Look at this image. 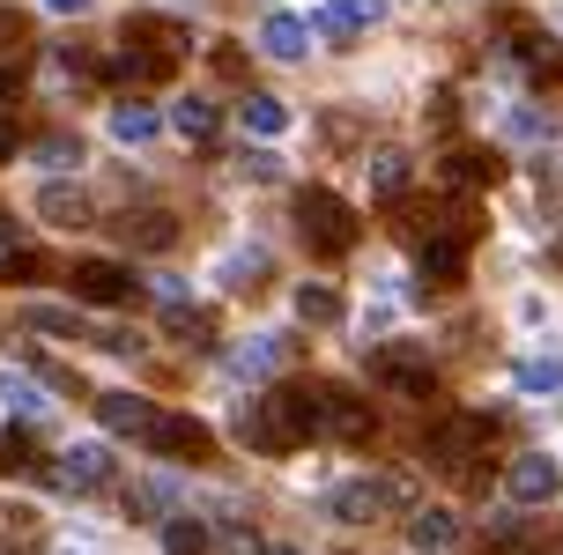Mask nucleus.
Segmentation results:
<instances>
[{
  "instance_id": "f257e3e1",
  "label": "nucleus",
  "mask_w": 563,
  "mask_h": 555,
  "mask_svg": "<svg viewBox=\"0 0 563 555\" xmlns=\"http://www.w3.org/2000/svg\"><path fill=\"white\" fill-rule=\"evenodd\" d=\"M297 237H305L319 259H341V252H356V208L327 186H305L297 193Z\"/></svg>"
},
{
  "instance_id": "f03ea898",
  "label": "nucleus",
  "mask_w": 563,
  "mask_h": 555,
  "mask_svg": "<svg viewBox=\"0 0 563 555\" xmlns=\"http://www.w3.org/2000/svg\"><path fill=\"white\" fill-rule=\"evenodd\" d=\"M416 497L400 474H378V481H349V489H334V519H349V526H364V519H378V511H400V503Z\"/></svg>"
},
{
  "instance_id": "7ed1b4c3",
  "label": "nucleus",
  "mask_w": 563,
  "mask_h": 555,
  "mask_svg": "<svg viewBox=\"0 0 563 555\" xmlns=\"http://www.w3.org/2000/svg\"><path fill=\"white\" fill-rule=\"evenodd\" d=\"M371 378L386 392H400V400H438V370H430L416 348H378V356H371Z\"/></svg>"
},
{
  "instance_id": "20e7f679",
  "label": "nucleus",
  "mask_w": 563,
  "mask_h": 555,
  "mask_svg": "<svg viewBox=\"0 0 563 555\" xmlns=\"http://www.w3.org/2000/svg\"><path fill=\"white\" fill-rule=\"evenodd\" d=\"M75 304H134V267H119V259H75Z\"/></svg>"
},
{
  "instance_id": "39448f33",
  "label": "nucleus",
  "mask_w": 563,
  "mask_h": 555,
  "mask_svg": "<svg viewBox=\"0 0 563 555\" xmlns=\"http://www.w3.org/2000/svg\"><path fill=\"white\" fill-rule=\"evenodd\" d=\"M327 400H334V386H311V378H297V386H275V408L282 422H289V437H327Z\"/></svg>"
},
{
  "instance_id": "423d86ee",
  "label": "nucleus",
  "mask_w": 563,
  "mask_h": 555,
  "mask_svg": "<svg viewBox=\"0 0 563 555\" xmlns=\"http://www.w3.org/2000/svg\"><path fill=\"white\" fill-rule=\"evenodd\" d=\"M482 437H489V422L482 415H452L430 430V467H445V474H467V459L482 452Z\"/></svg>"
},
{
  "instance_id": "0eeeda50",
  "label": "nucleus",
  "mask_w": 563,
  "mask_h": 555,
  "mask_svg": "<svg viewBox=\"0 0 563 555\" xmlns=\"http://www.w3.org/2000/svg\"><path fill=\"white\" fill-rule=\"evenodd\" d=\"M148 452H164V459H208V452H216V430L194 422V415H156Z\"/></svg>"
},
{
  "instance_id": "6e6552de",
  "label": "nucleus",
  "mask_w": 563,
  "mask_h": 555,
  "mask_svg": "<svg viewBox=\"0 0 563 555\" xmlns=\"http://www.w3.org/2000/svg\"><path fill=\"white\" fill-rule=\"evenodd\" d=\"M505 489H511V503H556L563 474H556V459H541V452H519V459L505 467Z\"/></svg>"
},
{
  "instance_id": "1a4fd4ad",
  "label": "nucleus",
  "mask_w": 563,
  "mask_h": 555,
  "mask_svg": "<svg viewBox=\"0 0 563 555\" xmlns=\"http://www.w3.org/2000/svg\"><path fill=\"white\" fill-rule=\"evenodd\" d=\"M97 415H104V430H119V437H141L148 444V430H156V400H141V392H97Z\"/></svg>"
},
{
  "instance_id": "9d476101",
  "label": "nucleus",
  "mask_w": 563,
  "mask_h": 555,
  "mask_svg": "<svg viewBox=\"0 0 563 555\" xmlns=\"http://www.w3.org/2000/svg\"><path fill=\"white\" fill-rule=\"evenodd\" d=\"M238 437L253 444V452H289V422H282V408H275V392H267V400H253V408H245V415H238Z\"/></svg>"
},
{
  "instance_id": "9b49d317",
  "label": "nucleus",
  "mask_w": 563,
  "mask_h": 555,
  "mask_svg": "<svg viewBox=\"0 0 563 555\" xmlns=\"http://www.w3.org/2000/svg\"><path fill=\"white\" fill-rule=\"evenodd\" d=\"M119 245L164 252V245H178V222H170L164 208H126V215H119Z\"/></svg>"
},
{
  "instance_id": "f8f14e48",
  "label": "nucleus",
  "mask_w": 563,
  "mask_h": 555,
  "mask_svg": "<svg viewBox=\"0 0 563 555\" xmlns=\"http://www.w3.org/2000/svg\"><path fill=\"white\" fill-rule=\"evenodd\" d=\"M59 481H67V489H104V481H112V452H104V444H75V452L59 459Z\"/></svg>"
},
{
  "instance_id": "ddd939ff",
  "label": "nucleus",
  "mask_w": 563,
  "mask_h": 555,
  "mask_svg": "<svg viewBox=\"0 0 563 555\" xmlns=\"http://www.w3.org/2000/svg\"><path fill=\"white\" fill-rule=\"evenodd\" d=\"M378 15H386V0H327V8H319V30H327V37H356V30H371Z\"/></svg>"
},
{
  "instance_id": "4468645a",
  "label": "nucleus",
  "mask_w": 563,
  "mask_h": 555,
  "mask_svg": "<svg viewBox=\"0 0 563 555\" xmlns=\"http://www.w3.org/2000/svg\"><path fill=\"white\" fill-rule=\"evenodd\" d=\"M327 437L364 444V437H371V400H356V392H334V400H327Z\"/></svg>"
},
{
  "instance_id": "2eb2a0df",
  "label": "nucleus",
  "mask_w": 563,
  "mask_h": 555,
  "mask_svg": "<svg viewBox=\"0 0 563 555\" xmlns=\"http://www.w3.org/2000/svg\"><path fill=\"white\" fill-rule=\"evenodd\" d=\"M408 541H416L422 555H452L460 548V526H452V511H416V519H408Z\"/></svg>"
},
{
  "instance_id": "dca6fc26",
  "label": "nucleus",
  "mask_w": 563,
  "mask_h": 555,
  "mask_svg": "<svg viewBox=\"0 0 563 555\" xmlns=\"http://www.w3.org/2000/svg\"><path fill=\"white\" fill-rule=\"evenodd\" d=\"M170 126H178L186 141H216V126H223V111L208 104V97H178V104H170Z\"/></svg>"
},
{
  "instance_id": "f3484780",
  "label": "nucleus",
  "mask_w": 563,
  "mask_h": 555,
  "mask_svg": "<svg viewBox=\"0 0 563 555\" xmlns=\"http://www.w3.org/2000/svg\"><path fill=\"white\" fill-rule=\"evenodd\" d=\"M260 45L275 59H305V45H311V23H297V15H267V30H260Z\"/></svg>"
},
{
  "instance_id": "a211bd4d",
  "label": "nucleus",
  "mask_w": 563,
  "mask_h": 555,
  "mask_svg": "<svg viewBox=\"0 0 563 555\" xmlns=\"http://www.w3.org/2000/svg\"><path fill=\"white\" fill-rule=\"evenodd\" d=\"M37 215L59 222V230H89V200L67 193V186H45V193H37Z\"/></svg>"
},
{
  "instance_id": "6ab92c4d",
  "label": "nucleus",
  "mask_w": 563,
  "mask_h": 555,
  "mask_svg": "<svg viewBox=\"0 0 563 555\" xmlns=\"http://www.w3.org/2000/svg\"><path fill=\"white\" fill-rule=\"evenodd\" d=\"M156 126H164V119H156L148 104H134V97H126V104H112V141H126V148L156 141Z\"/></svg>"
},
{
  "instance_id": "aec40b11",
  "label": "nucleus",
  "mask_w": 563,
  "mask_h": 555,
  "mask_svg": "<svg viewBox=\"0 0 563 555\" xmlns=\"http://www.w3.org/2000/svg\"><path fill=\"white\" fill-rule=\"evenodd\" d=\"M238 126L260 134V141H275L282 126H289V104H275V97H245V104H238Z\"/></svg>"
},
{
  "instance_id": "412c9836",
  "label": "nucleus",
  "mask_w": 563,
  "mask_h": 555,
  "mask_svg": "<svg viewBox=\"0 0 563 555\" xmlns=\"http://www.w3.org/2000/svg\"><path fill=\"white\" fill-rule=\"evenodd\" d=\"M371 193L378 200L408 193V156H400V148H378V156H371Z\"/></svg>"
},
{
  "instance_id": "4be33fe9",
  "label": "nucleus",
  "mask_w": 563,
  "mask_h": 555,
  "mask_svg": "<svg viewBox=\"0 0 563 555\" xmlns=\"http://www.w3.org/2000/svg\"><path fill=\"white\" fill-rule=\"evenodd\" d=\"M460 267H467V245L460 237H430L422 245V275L430 281H460Z\"/></svg>"
},
{
  "instance_id": "5701e85b",
  "label": "nucleus",
  "mask_w": 563,
  "mask_h": 555,
  "mask_svg": "<svg viewBox=\"0 0 563 555\" xmlns=\"http://www.w3.org/2000/svg\"><path fill=\"white\" fill-rule=\"evenodd\" d=\"M297 319H305V326H334V319H341V297L327 289V281H305V289H297Z\"/></svg>"
},
{
  "instance_id": "b1692460",
  "label": "nucleus",
  "mask_w": 563,
  "mask_h": 555,
  "mask_svg": "<svg viewBox=\"0 0 563 555\" xmlns=\"http://www.w3.org/2000/svg\"><path fill=\"white\" fill-rule=\"evenodd\" d=\"M23 326H30V333H67V341H97V333H89L75 311H53V304H30V311H23Z\"/></svg>"
},
{
  "instance_id": "393cba45",
  "label": "nucleus",
  "mask_w": 563,
  "mask_h": 555,
  "mask_svg": "<svg viewBox=\"0 0 563 555\" xmlns=\"http://www.w3.org/2000/svg\"><path fill=\"white\" fill-rule=\"evenodd\" d=\"M37 275H45V259H37L30 245H8V252H0V289H23V281H37Z\"/></svg>"
},
{
  "instance_id": "a878e982",
  "label": "nucleus",
  "mask_w": 563,
  "mask_h": 555,
  "mask_svg": "<svg viewBox=\"0 0 563 555\" xmlns=\"http://www.w3.org/2000/svg\"><path fill=\"white\" fill-rule=\"evenodd\" d=\"M497 156H482V148H460V156H452V178H460V186H497Z\"/></svg>"
},
{
  "instance_id": "bb28decb",
  "label": "nucleus",
  "mask_w": 563,
  "mask_h": 555,
  "mask_svg": "<svg viewBox=\"0 0 563 555\" xmlns=\"http://www.w3.org/2000/svg\"><path fill=\"white\" fill-rule=\"evenodd\" d=\"M164 548L170 555H208V526L200 519H164Z\"/></svg>"
},
{
  "instance_id": "cd10ccee",
  "label": "nucleus",
  "mask_w": 563,
  "mask_h": 555,
  "mask_svg": "<svg viewBox=\"0 0 563 555\" xmlns=\"http://www.w3.org/2000/svg\"><path fill=\"white\" fill-rule=\"evenodd\" d=\"M170 333H178L186 348H216V319H208V311H170Z\"/></svg>"
},
{
  "instance_id": "c85d7f7f",
  "label": "nucleus",
  "mask_w": 563,
  "mask_h": 555,
  "mask_svg": "<svg viewBox=\"0 0 563 555\" xmlns=\"http://www.w3.org/2000/svg\"><path fill=\"white\" fill-rule=\"evenodd\" d=\"M126 511H134V519H156V511H170V489L164 481H134V489H126Z\"/></svg>"
},
{
  "instance_id": "c756f323",
  "label": "nucleus",
  "mask_w": 563,
  "mask_h": 555,
  "mask_svg": "<svg viewBox=\"0 0 563 555\" xmlns=\"http://www.w3.org/2000/svg\"><path fill=\"white\" fill-rule=\"evenodd\" d=\"M519 386H527V392L563 386V356H534V363H519Z\"/></svg>"
},
{
  "instance_id": "7c9ffc66",
  "label": "nucleus",
  "mask_w": 563,
  "mask_h": 555,
  "mask_svg": "<svg viewBox=\"0 0 563 555\" xmlns=\"http://www.w3.org/2000/svg\"><path fill=\"white\" fill-rule=\"evenodd\" d=\"M37 156H45L53 170H75V164H82V141H75V134H53L45 148H37Z\"/></svg>"
},
{
  "instance_id": "2f4dec72",
  "label": "nucleus",
  "mask_w": 563,
  "mask_h": 555,
  "mask_svg": "<svg viewBox=\"0 0 563 555\" xmlns=\"http://www.w3.org/2000/svg\"><path fill=\"white\" fill-rule=\"evenodd\" d=\"M216 555H267V548H260V533H253V526H223Z\"/></svg>"
},
{
  "instance_id": "473e14b6",
  "label": "nucleus",
  "mask_w": 563,
  "mask_h": 555,
  "mask_svg": "<svg viewBox=\"0 0 563 555\" xmlns=\"http://www.w3.org/2000/svg\"><path fill=\"white\" fill-rule=\"evenodd\" d=\"M238 370H275V333H260L253 348H238Z\"/></svg>"
},
{
  "instance_id": "72a5a7b5",
  "label": "nucleus",
  "mask_w": 563,
  "mask_h": 555,
  "mask_svg": "<svg viewBox=\"0 0 563 555\" xmlns=\"http://www.w3.org/2000/svg\"><path fill=\"white\" fill-rule=\"evenodd\" d=\"M0 392H8L23 415H37V408H45V400H37V386H23V378H0Z\"/></svg>"
},
{
  "instance_id": "f704fd0d",
  "label": "nucleus",
  "mask_w": 563,
  "mask_h": 555,
  "mask_svg": "<svg viewBox=\"0 0 563 555\" xmlns=\"http://www.w3.org/2000/svg\"><path fill=\"white\" fill-rule=\"evenodd\" d=\"M23 459H30V437H0V474L23 467Z\"/></svg>"
},
{
  "instance_id": "c9c22d12",
  "label": "nucleus",
  "mask_w": 563,
  "mask_h": 555,
  "mask_svg": "<svg viewBox=\"0 0 563 555\" xmlns=\"http://www.w3.org/2000/svg\"><path fill=\"white\" fill-rule=\"evenodd\" d=\"M15 82H23V75H15V59H8V67H0V104L15 97Z\"/></svg>"
},
{
  "instance_id": "e433bc0d",
  "label": "nucleus",
  "mask_w": 563,
  "mask_h": 555,
  "mask_svg": "<svg viewBox=\"0 0 563 555\" xmlns=\"http://www.w3.org/2000/svg\"><path fill=\"white\" fill-rule=\"evenodd\" d=\"M45 8H53V15H82L89 0H45Z\"/></svg>"
},
{
  "instance_id": "4c0bfd02",
  "label": "nucleus",
  "mask_w": 563,
  "mask_h": 555,
  "mask_svg": "<svg viewBox=\"0 0 563 555\" xmlns=\"http://www.w3.org/2000/svg\"><path fill=\"white\" fill-rule=\"evenodd\" d=\"M0 156H15V126L8 119H0Z\"/></svg>"
},
{
  "instance_id": "58836bf2",
  "label": "nucleus",
  "mask_w": 563,
  "mask_h": 555,
  "mask_svg": "<svg viewBox=\"0 0 563 555\" xmlns=\"http://www.w3.org/2000/svg\"><path fill=\"white\" fill-rule=\"evenodd\" d=\"M8 245H15V222H8V215H0V252H8Z\"/></svg>"
},
{
  "instance_id": "ea45409f",
  "label": "nucleus",
  "mask_w": 563,
  "mask_h": 555,
  "mask_svg": "<svg viewBox=\"0 0 563 555\" xmlns=\"http://www.w3.org/2000/svg\"><path fill=\"white\" fill-rule=\"evenodd\" d=\"M549 259H556V267H563V237H556V252H549Z\"/></svg>"
},
{
  "instance_id": "a19ab883",
  "label": "nucleus",
  "mask_w": 563,
  "mask_h": 555,
  "mask_svg": "<svg viewBox=\"0 0 563 555\" xmlns=\"http://www.w3.org/2000/svg\"><path fill=\"white\" fill-rule=\"evenodd\" d=\"M282 555H289V548H282Z\"/></svg>"
}]
</instances>
